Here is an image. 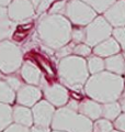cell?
I'll list each match as a JSON object with an SVG mask.
<instances>
[{
  "label": "cell",
  "instance_id": "obj_1",
  "mask_svg": "<svg viewBox=\"0 0 125 132\" xmlns=\"http://www.w3.org/2000/svg\"><path fill=\"white\" fill-rule=\"evenodd\" d=\"M83 89L89 98L100 104L116 101L124 89V79L109 71L100 72L88 78Z\"/></svg>",
  "mask_w": 125,
  "mask_h": 132
},
{
  "label": "cell",
  "instance_id": "obj_2",
  "mask_svg": "<svg viewBox=\"0 0 125 132\" xmlns=\"http://www.w3.org/2000/svg\"><path fill=\"white\" fill-rule=\"evenodd\" d=\"M72 24L60 14H49L42 18L37 26L41 41L49 48L58 50L72 39Z\"/></svg>",
  "mask_w": 125,
  "mask_h": 132
},
{
  "label": "cell",
  "instance_id": "obj_3",
  "mask_svg": "<svg viewBox=\"0 0 125 132\" xmlns=\"http://www.w3.org/2000/svg\"><path fill=\"white\" fill-rule=\"evenodd\" d=\"M58 77L66 87L75 92H81L89 78L87 62L76 55L62 57L58 64Z\"/></svg>",
  "mask_w": 125,
  "mask_h": 132
},
{
  "label": "cell",
  "instance_id": "obj_4",
  "mask_svg": "<svg viewBox=\"0 0 125 132\" xmlns=\"http://www.w3.org/2000/svg\"><path fill=\"white\" fill-rule=\"evenodd\" d=\"M92 120L69 107H59L55 110L52 121L53 130L65 132H92Z\"/></svg>",
  "mask_w": 125,
  "mask_h": 132
},
{
  "label": "cell",
  "instance_id": "obj_5",
  "mask_svg": "<svg viewBox=\"0 0 125 132\" xmlns=\"http://www.w3.org/2000/svg\"><path fill=\"white\" fill-rule=\"evenodd\" d=\"M22 64V53L20 48L10 41L0 42V72L5 74L14 73Z\"/></svg>",
  "mask_w": 125,
  "mask_h": 132
},
{
  "label": "cell",
  "instance_id": "obj_6",
  "mask_svg": "<svg viewBox=\"0 0 125 132\" xmlns=\"http://www.w3.org/2000/svg\"><path fill=\"white\" fill-rule=\"evenodd\" d=\"M66 15L74 24L88 26L95 18V10L80 0H70L66 3Z\"/></svg>",
  "mask_w": 125,
  "mask_h": 132
},
{
  "label": "cell",
  "instance_id": "obj_7",
  "mask_svg": "<svg viewBox=\"0 0 125 132\" xmlns=\"http://www.w3.org/2000/svg\"><path fill=\"white\" fill-rule=\"evenodd\" d=\"M86 30V39L85 43L89 46H95L102 41L109 39L112 34V26L106 21L103 16H98L94 18L93 21H91Z\"/></svg>",
  "mask_w": 125,
  "mask_h": 132
},
{
  "label": "cell",
  "instance_id": "obj_8",
  "mask_svg": "<svg viewBox=\"0 0 125 132\" xmlns=\"http://www.w3.org/2000/svg\"><path fill=\"white\" fill-rule=\"evenodd\" d=\"M54 113H55V106H53L46 99L40 100L32 108L33 122L34 125L51 127Z\"/></svg>",
  "mask_w": 125,
  "mask_h": 132
},
{
  "label": "cell",
  "instance_id": "obj_9",
  "mask_svg": "<svg viewBox=\"0 0 125 132\" xmlns=\"http://www.w3.org/2000/svg\"><path fill=\"white\" fill-rule=\"evenodd\" d=\"M43 92L45 99L55 107H64L69 101L68 90L60 84H46L44 82Z\"/></svg>",
  "mask_w": 125,
  "mask_h": 132
},
{
  "label": "cell",
  "instance_id": "obj_10",
  "mask_svg": "<svg viewBox=\"0 0 125 132\" xmlns=\"http://www.w3.org/2000/svg\"><path fill=\"white\" fill-rule=\"evenodd\" d=\"M34 14V8L29 0H14L8 9V16L12 21H23Z\"/></svg>",
  "mask_w": 125,
  "mask_h": 132
},
{
  "label": "cell",
  "instance_id": "obj_11",
  "mask_svg": "<svg viewBox=\"0 0 125 132\" xmlns=\"http://www.w3.org/2000/svg\"><path fill=\"white\" fill-rule=\"evenodd\" d=\"M42 98V92L34 85H23L16 92V101L19 105L33 107Z\"/></svg>",
  "mask_w": 125,
  "mask_h": 132
},
{
  "label": "cell",
  "instance_id": "obj_12",
  "mask_svg": "<svg viewBox=\"0 0 125 132\" xmlns=\"http://www.w3.org/2000/svg\"><path fill=\"white\" fill-rule=\"evenodd\" d=\"M104 18L115 28L125 27V0L115 1L104 12Z\"/></svg>",
  "mask_w": 125,
  "mask_h": 132
},
{
  "label": "cell",
  "instance_id": "obj_13",
  "mask_svg": "<svg viewBox=\"0 0 125 132\" xmlns=\"http://www.w3.org/2000/svg\"><path fill=\"white\" fill-rule=\"evenodd\" d=\"M78 112L90 120H97L102 117V104L93 99H83L78 105Z\"/></svg>",
  "mask_w": 125,
  "mask_h": 132
},
{
  "label": "cell",
  "instance_id": "obj_14",
  "mask_svg": "<svg viewBox=\"0 0 125 132\" xmlns=\"http://www.w3.org/2000/svg\"><path fill=\"white\" fill-rule=\"evenodd\" d=\"M120 50H121V46L118 43V41L114 38H109L102 41L98 45H95L93 53L100 57H109L114 54H118Z\"/></svg>",
  "mask_w": 125,
  "mask_h": 132
},
{
  "label": "cell",
  "instance_id": "obj_15",
  "mask_svg": "<svg viewBox=\"0 0 125 132\" xmlns=\"http://www.w3.org/2000/svg\"><path fill=\"white\" fill-rule=\"evenodd\" d=\"M12 119L15 123L31 128L33 126V114L29 107L19 105L12 109Z\"/></svg>",
  "mask_w": 125,
  "mask_h": 132
},
{
  "label": "cell",
  "instance_id": "obj_16",
  "mask_svg": "<svg viewBox=\"0 0 125 132\" xmlns=\"http://www.w3.org/2000/svg\"><path fill=\"white\" fill-rule=\"evenodd\" d=\"M21 76L28 84L40 85L41 82V71L31 62H25L21 68Z\"/></svg>",
  "mask_w": 125,
  "mask_h": 132
},
{
  "label": "cell",
  "instance_id": "obj_17",
  "mask_svg": "<svg viewBox=\"0 0 125 132\" xmlns=\"http://www.w3.org/2000/svg\"><path fill=\"white\" fill-rule=\"evenodd\" d=\"M105 63V68L111 73L118 74V75H121V74H124L125 71V60L124 56L121 54H114L112 56L106 57V60L104 61Z\"/></svg>",
  "mask_w": 125,
  "mask_h": 132
},
{
  "label": "cell",
  "instance_id": "obj_18",
  "mask_svg": "<svg viewBox=\"0 0 125 132\" xmlns=\"http://www.w3.org/2000/svg\"><path fill=\"white\" fill-rule=\"evenodd\" d=\"M122 112L121 106L118 101H112L102 104V117L110 121L115 120Z\"/></svg>",
  "mask_w": 125,
  "mask_h": 132
},
{
  "label": "cell",
  "instance_id": "obj_19",
  "mask_svg": "<svg viewBox=\"0 0 125 132\" xmlns=\"http://www.w3.org/2000/svg\"><path fill=\"white\" fill-rule=\"evenodd\" d=\"M16 99L15 92L12 89L8 82L5 80H0V102L10 105L14 102Z\"/></svg>",
  "mask_w": 125,
  "mask_h": 132
},
{
  "label": "cell",
  "instance_id": "obj_20",
  "mask_svg": "<svg viewBox=\"0 0 125 132\" xmlns=\"http://www.w3.org/2000/svg\"><path fill=\"white\" fill-rule=\"evenodd\" d=\"M12 121V108L10 105L0 102V131H3L7 127H9Z\"/></svg>",
  "mask_w": 125,
  "mask_h": 132
},
{
  "label": "cell",
  "instance_id": "obj_21",
  "mask_svg": "<svg viewBox=\"0 0 125 132\" xmlns=\"http://www.w3.org/2000/svg\"><path fill=\"white\" fill-rule=\"evenodd\" d=\"M87 66H88V71L90 74H98L100 72H103L105 68V63L100 56H91L89 57L88 62H87Z\"/></svg>",
  "mask_w": 125,
  "mask_h": 132
},
{
  "label": "cell",
  "instance_id": "obj_22",
  "mask_svg": "<svg viewBox=\"0 0 125 132\" xmlns=\"http://www.w3.org/2000/svg\"><path fill=\"white\" fill-rule=\"evenodd\" d=\"M81 1L89 5L97 12H105L116 0H81Z\"/></svg>",
  "mask_w": 125,
  "mask_h": 132
},
{
  "label": "cell",
  "instance_id": "obj_23",
  "mask_svg": "<svg viewBox=\"0 0 125 132\" xmlns=\"http://www.w3.org/2000/svg\"><path fill=\"white\" fill-rule=\"evenodd\" d=\"M15 24L12 20H9L8 18L3 19L0 22V42L2 40H5L12 34V32L14 31Z\"/></svg>",
  "mask_w": 125,
  "mask_h": 132
},
{
  "label": "cell",
  "instance_id": "obj_24",
  "mask_svg": "<svg viewBox=\"0 0 125 132\" xmlns=\"http://www.w3.org/2000/svg\"><path fill=\"white\" fill-rule=\"evenodd\" d=\"M113 123L105 118H99L92 125V132H112Z\"/></svg>",
  "mask_w": 125,
  "mask_h": 132
},
{
  "label": "cell",
  "instance_id": "obj_25",
  "mask_svg": "<svg viewBox=\"0 0 125 132\" xmlns=\"http://www.w3.org/2000/svg\"><path fill=\"white\" fill-rule=\"evenodd\" d=\"M112 34H113L114 39L118 41L120 46L123 50H125V28L124 27L115 28L114 30L112 31Z\"/></svg>",
  "mask_w": 125,
  "mask_h": 132
},
{
  "label": "cell",
  "instance_id": "obj_26",
  "mask_svg": "<svg viewBox=\"0 0 125 132\" xmlns=\"http://www.w3.org/2000/svg\"><path fill=\"white\" fill-rule=\"evenodd\" d=\"M74 53L78 56H89L91 54V47L88 44H78L74 46Z\"/></svg>",
  "mask_w": 125,
  "mask_h": 132
},
{
  "label": "cell",
  "instance_id": "obj_27",
  "mask_svg": "<svg viewBox=\"0 0 125 132\" xmlns=\"http://www.w3.org/2000/svg\"><path fill=\"white\" fill-rule=\"evenodd\" d=\"M3 132H31V129L29 127H25V126H22V125H19V123H13L9 127H7Z\"/></svg>",
  "mask_w": 125,
  "mask_h": 132
},
{
  "label": "cell",
  "instance_id": "obj_28",
  "mask_svg": "<svg viewBox=\"0 0 125 132\" xmlns=\"http://www.w3.org/2000/svg\"><path fill=\"white\" fill-rule=\"evenodd\" d=\"M72 39L77 43L85 41V39H86V30H83V29H75V30L72 31Z\"/></svg>",
  "mask_w": 125,
  "mask_h": 132
},
{
  "label": "cell",
  "instance_id": "obj_29",
  "mask_svg": "<svg viewBox=\"0 0 125 132\" xmlns=\"http://www.w3.org/2000/svg\"><path fill=\"white\" fill-rule=\"evenodd\" d=\"M113 127L118 131L125 132V112L124 113H121L119 117L115 119L114 123H113Z\"/></svg>",
  "mask_w": 125,
  "mask_h": 132
},
{
  "label": "cell",
  "instance_id": "obj_30",
  "mask_svg": "<svg viewBox=\"0 0 125 132\" xmlns=\"http://www.w3.org/2000/svg\"><path fill=\"white\" fill-rule=\"evenodd\" d=\"M6 81L8 82V85H9L10 87L14 90V92H18V90L23 86L22 81H21L19 78H16V77H12V76H10V77H8V78H7Z\"/></svg>",
  "mask_w": 125,
  "mask_h": 132
},
{
  "label": "cell",
  "instance_id": "obj_31",
  "mask_svg": "<svg viewBox=\"0 0 125 132\" xmlns=\"http://www.w3.org/2000/svg\"><path fill=\"white\" fill-rule=\"evenodd\" d=\"M66 10V3L64 1H59V2H56L55 5L52 7L51 9V14H60L61 12H64Z\"/></svg>",
  "mask_w": 125,
  "mask_h": 132
},
{
  "label": "cell",
  "instance_id": "obj_32",
  "mask_svg": "<svg viewBox=\"0 0 125 132\" xmlns=\"http://www.w3.org/2000/svg\"><path fill=\"white\" fill-rule=\"evenodd\" d=\"M72 52H74V46L73 45L66 44L65 46L58 48V52L56 53V55H57V57H66V56H68Z\"/></svg>",
  "mask_w": 125,
  "mask_h": 132
},
{
  "label": "cell",
  "instance_id": "obj_33",
  "mask_svg": "<svg viewBox=\"0 0 125 132\" xmlns=\"http://www.w3.org/2000/svg\"><path fill=\"white\" fill-rule=\"evenodd\" d=\"M31 132H51L49 127H44V126H39V125H34L31 128Z\"/></svg>",
  "mask_w": 125,
  "mask_h": 132
},
{
  "label": "cell",
  "instance_id": "obj_34",
  "mask_svg": "<svg viewBox=\"0 0 125 132\" xmlns=\"http://www.w3.org/2000/svg\"><path fill=\"white\" fill-rule=\"evenodd\" d=\"M51 2H52V0H42V1L40 2V5L37 6V11H39L40 13L41 12H43V11H45L49 7Z\"/></svg>",
  "mask_w": 125,
  "mask_h": 132
},
{
  "label": "cell",
  "instance_id": "obj_35",
  "mask_svg": "<svg viewBox=\"0 0 125 132\" xmlns=\"http://www.w3.org/2000/svg\"><path fill=\"white\" fill-rule=\"evenodd\" d=\"M119 104L121 106V109H122L123 112H125V88L123 89L122 94H121V96L119 98Z\"/></svg>",
  "mask_w": 125,
  "mask_h": 132
},
{
  "label": "cell",
  "instance_id": "obj_36",
  "mask_svg": "<svg viewBox=\"0 0 125 132\" xmlns=\"http://www.w3.org/2000/svg\"><path fill=\"white\" fill-rule=\"evenodd\" d=\"M6 18H8V10L5 9L3 7H0V22Z\"/></svg>",
  "mask_w": 125,
  "mask_h": 132
},
{
  "label": "cell",
  "instance_id": "obj_37",
  "mask_svg": "<svg viewBox=\"0 0 125 132\" xmlns=\"http://www.w3.org/2000/svg\"><path fill=\"white\" fill-rule=\"evenodd\" d=\"M78 102L77 101H75V100H72V101H69V104H68V106L67 107H69V108H72V109H74V110H77L78 111Z\"/></svg>",
  "mask_w": 125,
  "mask_h": 132
},
{
  "label": "cell",
  "instance_id": "obj_38",
  "mask_svg": "<svg viewBox=\"0 0 125 132\" xmlns=\"http://www.w3.org/2000/svg\"><path fill=\"white\" fill-rule=\"evenodd\" d=\"M11 2V0H0V6H8Z\"/></svg>",
  "mask_w": 125,
  "mask_h": 132
},
{
  "label": "cell",
  "instance_id": "obj_39",
  "mask_svg": "<svg viewBox=\"0 0 125 132\" xmlns=\"http://www.w3.org/2000/svg\"><path fill=\"white\" fill-rule=\"evenodd\" d=\"M30 1L32 2V5H34V7H37L40 5V2L42 1V0H30Z\"/></svg>",
  "mask_w": 125,
  "mask_h": 132
},
{
  "label": "cell",
  "instance_id": "obj_40",
  "mask_svg": "<svg viewBox=\"0 0 125 132\" xmlns=\"http://www.w3.org/2000/svg\"><path fill=\"white\" fill-rule=\"evenodd\" d=\"M52 132H65V131H60V130H53Z\"/></svg>",
  "mask_w": 125,
  "mask_h": 132
},
{
  "label": "cell",
  "instance_id": "obj_41",
  "mask_svg": "<svg viewBox=\"0 0 125 132\" xmlns=\"http://www.w3.org/2000/svg\"><path fill=\"white\" fill-rule=\"evenodd\" d=\"M123 56H124V60H125V50H124V53H123Z\"/></svg>",
  "mask_w": 125,
  "mask_h": 132
},
{
  "label": "cell",
  "instance_id": "obj_42",
  "mask_svg": "<svg viewBox=\"0 0 125 132\" xmlns=\"http://www.w3.org/2000/svg\"><path fill=\"white\" fill-rule=\"evenodd\" d=\"M112 132H121V131H118V130H115V131H112Z\"/></svg>",
  "mask_w": 125,
  "mask_h": 132
},
{
  "label": "cell",
  "instance_id": "obj_43",
  "mask_svg": "<svg viewBox=\"0 0 125 132\" xmlns=\"http://www.w3.org/2000/svg\"><path fill=\"white\" fill-rule=\"evenodd\" d=\"M124 74H125V71H124Z\"/></svg>",
  "mask_w": 125,
  "mask_h": 132
},
{
  "label": "cell",
  "instance_id": "obj_44",
  "mask_svg": "<svg viewBox=\"0 0 125 132\" xmlns=\"http://www.w3.org/2000/svg\"><path fill=\"white\" fill-rule=\"evenodd\" d=\"M0 77H1V75H0Z\"/></svg>",
  "mask_w": 125,
  "mask_h": 132
}]
</instances>
